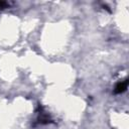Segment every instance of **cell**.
Listing matches in <instances>:
<instances>
[{
  "label": "cell",
  "mask_w": 129,
  "mask_h": 129,
  "mask_svg": "<svg viewBox=\"0 0 129 129\" xmlns=\"http://www.w3.org/2000/svg\"><path fill=\"white\" fill-rule=\"evenodd\" d=\"M127 84H128L127 80H124V81H122V82L118 83V84L116 85V87H115L114 92H115L116 94H119V93L124 92V91L126 90V88H127Z\"/></svg>",
  "instance_id": "cell-1"
}]
</instances>
